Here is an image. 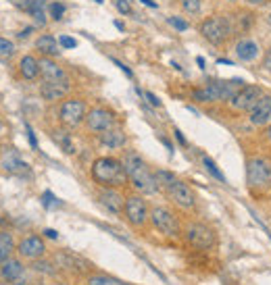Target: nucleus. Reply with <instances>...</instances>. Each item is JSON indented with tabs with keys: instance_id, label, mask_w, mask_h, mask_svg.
<instances>
[{
	"instance_id": "f257e3e1",
	"label": "nucleus",
	"mask_w": 271,
	"mask_h": 285,
	"mask_svg": "<svg viewBox=\"0 0 271 285\" xmlns=\"http://www.w3.org/2000/svg\"><path fill=\"white\" fill-rule=\"evenodd\" d=\"M123 167L128 173V179L132 181V185L142 194H157L159 192V183L155 179V173H150L144 158L136 152H128L123 156Z\"/></svg>"
},
{
	"instance_id": "f03ea898",
	"label": "nucleus",
	"mask_w": 271,
	"mask_h": 285,
	"mask_svg": "<svg viewBox=\"0 0 271 285\" xmlns=\"http://www.w3.org/2000/svg\"><path fill=\"white\" fill-rule=\"evenodd\" d=\"M92 179L100 187H121L128 183V173L121 161L113 156H100L92 163Z\"/></svg>"
},
{
	"instance_id": "7ed1b4c3",
	"label": "nucleus",
	"mask_w": 271,
	"mask_h": 285,
	"mask_svg": "<svg viewBox=\"0 0 271 285\" xmlns=\"http://www.w3.org/2000/svg\"><path fill=\"white\" fill-rule=\"evenodd\" d=\"M246 181L253 192H267L271 187V163L263 156H255L246 163Z\"/></svg>"
},
{
	"instance_id": "20e7f679",
	"label": "nucleus",
	"mask_w": 271,
	"mask_h": 285,
	"mask_svg": "<svg viewBox=\"0 0 271 285\" xmlns=\"http://www.w3.org/2000/svg\"><path fill=\"white\" fill-rule=\"evenodd\" d=\"M200 34H202V38L206 42H211L213 46H221V44H225L230 40L232 25H230V21L225 17L215 15V17H209V19L202 21Z\"/></svg>"
},
{
	"instance_id": "39448f33",
	"label": "nucleus",
	"mask_w": 271,
	"mask_h": 285,
	"mask_svg": "<svg viewBox=\"0 0 271 285\" xmlns=\"http://www.w3.org/2000/svg\"><path fill=\"white\" fill-rule=\"evenodd\" d=\"M123 214L128 218V223L132 227H144L150 218V210L148 204L142 196H130L126 198V206H123Z\"/></svg>"
},
{
	"instance_id": "423d86ee",
	"label": "nucleus",
	"mask_w": 271,
	"mask_h": 285,
	"mask_svg": "<svg viewBox=\"0 0 271 285\" xmlns=\"http://www.w3.org/2000/svg\"><path fill=\"white\" fill-rule=\"evenodd\" d=\"M86 127L92 134L100 136V134H105V131L115 127V115L109 108L96 106L92 111H88V115H86Z\"/></svg>"
},
{
	"instance_id": "0eeeda50",
	"label": "nucleus",
	"mask_w": 271,
	"mask_h": 285,
	"mask_svg": "<svg viewBox=\"0 0 271 285\" xmlns=\"http://www.w3.org/2000/svg\"><path fill=\"white\" fill-rule=\"evenodd\" d=\"M86 115H88V108H86V102L84 100H77V98H69L61 104V111H58V117H61V123L67 125V127H77L79 123L86 121Z\"/></svg>"
},
{
	"instance_id": "6e6552de",
	"label": "nucleus",
	"mask_w": 271,
	"mask_h": 285,
	"mask_svg": "<svg viewBox=\"0 0 271 285\" xmlns=\"http://www.w3.org/2000/svg\"><path fill=\"white\" fill-rule=\"evenodd\" d=\"M150 221H153V225L161 233H165L169 237H177L179 235V221H177V216L171 210H167V208H153V210H150Z\"/></svg>"
},
{
	"instance_id": "1a4fd4ad",
	"label": "nucleus",
	"mask_w": 271,
	"mask_h": 285,
	"mask_svg": "<svg viewBox=\"0 0 271 285\" xmlns=\"http://www.w3.org/2000/svg\"><path fill=\"white\" fill-rule=\"evenodd\" d=\"M261 98H263L261 87H257V85H244V87L240 90L236 96L230 100V104H232L234 111L244 113V111H253Z\"/></svg>"
},
{
	"instance_id": "9d476101",
	"label": "nucleus",
	"mask_w": 271,
	"mask_h": 285,
	"mask_svg": "<svg viewBox=\"0 0 271 285\" xmlns=\"http://www.w3.org/2000/svg\"><path fill=\"white\" fill-rule=\"evenodd\" d=\"M186 239L190 246H194L198 250H209L215 244V233H213V229L202 223H192L186 229Z\"/></svg>"
},
{
	"instance_id": "9b49d317",
	"label": "nucleus",
	"mask_w": 271,
	"mask_h": 285,
	"mask_svg": "<svg viewBox=\"0 0 271 285\" xmlns=\"http://www.w3.org/2000/svg\"><path fill=\"white\" fill-rule=\"evenodd\" d=\"M17 252H19V256L25 258V260H38V258L44 256L46 246H44L42 237L29 235V237H23V239L17 244Z\"/></svg>"
},
{
	"instance_id": "f8f14e48",
	"label": "nucleus",
	"mask_w": 271,
	"mask_h": 285,
	"mask_svg": "<svg viewBox=\"0 0 271 285\" xmlns=\"http://www.w3.org/2000/svg\"><path fill=\"white\" fill-rule=\"evenodd\" d=\"M167 194H169V198H171L177 206H182V208H192L194 202H196L194 192L190 189V185L184 183V181H179V179L167 189Z\"/></svg>"
},
{
	"instance_id": "ddd939ff",
	"label": "nucleus",
	"mask_w": 271,
	"mask_h": 285,
	"mask_svg": "<svg viewBox=\"0 0 271 285\" xmlns=\"http://www.w3.org/2000/svg\"><path fill=\"white\" fill-rule=\"evenodd\" d=\"M98 202L113 214H121L126 206V198L117 192L115 187H102L98 192Z\"/></svg>"
},
{
	"instance_id": "4468645a",
	"label": "nucleus",
	"mask_w": 271,
	"mask_h": 285,
	"mask_svg": "<svg viewBox=\"0 0 271 285\" xmlns=\"http://www.w3.org/2000/svg\"><path fill=\"white\" fill-rule=\"evenodd\" d=\"M67 92H69V79H65V81H44L42 87H40L42 98L48 100V102L65 98Z\"/></svg>"
},
{
	"instance_id": "2eb2a0df",
	"label": "nucleus",
	"mask_w": 271,
	"mask_h": 285,
	"mask_svg": "<svg viewBox=\"0 0 271 285\" xmlns=\"http://www.w3.org/2000/svg\"><path fill=\"white\" fill-rule=\"evenodd\" d=\"M192 100H194V102H200V104L221 102V98H219V90H217L215 81H209L206 85H200V87L192 90Z\"/></svg>"
},
{
	"instance_id": "dca6fc26",
	"label": "nucleus",
	"mask_w": 271,
	"mask_h": 285,
	"mask_svg": "<svg viewBox=\"0 0 271 285\" xmlns=\"http://www.w3.org/2000/svg\"><path fill=\"white\" fill-rule=\"evenodd\" d=\"M269 121H271V96H263L257 102V106L251 111V123L261 127V125H265Z\"/></svg>"
},
{
	"instance_id": "f3484780",
	"label": "nucleus",
	"mask_w": 271,
	"mask_h": 285,
	"mask_svg": "<svg viewBox=\"0 0 271 285\" xmlns=\"http://www.w3.org/2000/svg\"><path fill=\"white\" fill-rule=\"evenodd\" d=\"M40 75L44 77V81H65L67 79V73L50 58L40 60Z\"/></svg>"
},
{
	"instance_id": "a211bd4d",
	"label": "nucleus",
	"mask_w": 271,
	"mask_h": 285,
	"mask_svg": "<svg viewBox=\"0 0 271 285\" xmlns=\"http://www.w3.org/2000/svg\"><path fill=\"white\" fill-rule=\"evenodd\" d=\"M236 56H238V60H244V62L255 60L259 56V44L251 38H242L236 44Z\"/></svg>"
},
{
	"instance_id": "6ab92c4d",
	"label": "nucleus",
	"mask_w": 271,
	"mask_h": 285,
	"mask_svg": "<svg viewBox=\"0 0 271 285\" xmlns=\"http://www.w3.org/2000/svg\"><path fill=\"white\" fill-rule=\"evenodd\" d=\"M126 142H128L126 134H123L121 129H117V127H113V129L100 134V144H102L107 150H119V148L126 146Z\"/></svg>"
},
{
	"instance_id": "aec40b11",
	"label": "nucleus",
	"mask_w": 271,
	"mask_h": 285,
	"mask_svg": "<svg viewBox=\"0 0 271 285\" xmlns=\"http://www.w3.org/2000/svg\"><path fill=\"white\" fill-rule=\"evenodd\" d=\"M3 169H5L7 173H13V175H23V173L29 171L27 163L21 161V156H19L15 150H11V152L5 154V158H3Z\"/></svg>"
},
{
	"instance_id": "412c9836",
	"label": "nucleus",
	"mask_w": 271,
	"mask_h": 285,
	"mask_svg": "<svg viewBox=\"0 0 271 285\" xmlns=\"http://www.w3.org/2000/svg\"><path fill=\"white\" fill-rule=\"evenodd\" d=\"M21 275H23V265L17 258H9V260H5L3 265H0V279L7 281V283L17 281Z\"/></svg>"
},
{
	"instance_id": "4be33fe9",
	"label": "nucleus",
	"mask_w": 271,
	"mask_h": 285,
	"mask_svg": "<svg viewBox=\"0 0 271 285\" xmlns=\"http://www.w3.org/2000/svg\"><path fill=\"white\" fill-rule=\"evenodd\" d=\"M19 71L23 75V79H36L40 75V60H36L34 56H23L19 60Z\"/></svg>"
},
{
	"instance_id": "5701e85b",
	"label": "nucleus",
	"mask_w": 271,
	"mask_h": 285,
	"mask_svg": "<svg viewBox=\"0 0 271 285\" xmlns=\"http://www.w3.org/2000/svg\"><path fill=\"white\" fill-rule=\"evenodd\" d=\"M36 48L42 52V54H46V56H56L58 52V42H56V38H52V36H48V34H44V36H40L38 40H36Z\"/></svg>"
},
{
	"instance_id": "b1692460",
	"label": "nucleus",
	"mask_w": 271,
	"mask_h": 285,
	"mask_svg": "<svg viewBox=\"0 0 271 285\" xmlns=\"http://www.w3.org/2000/svg\"><path fill=\"white\" fill-rule=\"evenodd\" d=\"M15 250V242H13V235L7 233V231H0V265H3L5 260L11 258Z\"/></svg>"
},
{
	"instance_id": "393cba45",
	"label": "nucleus",
	"mask_w": 271,
	"mask_h": 285,
	"mask_svg": "<svg viewBox=\"0 0 271 285\" xmlns=\"http://www.w3.org/2000/svg\"><path fill=\"white\" fill-rule=\"evenodd\" d=\"M155 179H157V183H159V189H165V192H167V189L177 181V177L173 175V173H169V171H157L155 173Z\"/></svg>"
},
{
	"instance_id": "a878e982",
	"label": "nucleus",
	"mask_w": 271,
	"mask_h": 285,
	"mask_svg": "<svg viewBox=\"0 0 271 285\" xmlns=\"http://www.w3.org/2000/svg\"><path fill=\"white\" fill-rule=\"evenodd\" d=\"M54 142L61 146L67 154H73L75 152V146H73V140H71V136L67 134V131H56L54 134Z\"/></svg>"
},
{
	"instance_id": "bb28decb",
	"label": "nucleus",
	"mask_w": 271,
	"mask_h": 285,
	"mask_svg": "<svg viewBox=\"0 0 271 285\" xmlns=\"http://www.w3.org/2000/svg\"><path fill=\"white\" fill-rule=\"evenodd\" d=\"M88 285H128V283L119 281L115 277H109V275H92L88 279Z\"/></svg>"
},
{
	"instance_id": "cd10ccee",
	"label": "nucleus",
	"mask_w": 271,
	"mask_h": 285,
	"mask_svg": "<svg viewBox=\"0 0 271 285\" xmlns=\"http://www.w3.org/2000/svg\"><path fill=\"white\" fill-rule=\"evenodd\" d=\"M202 165L206 167V171H209L211 175H213V177H215L217 181H223V183H225V175H223V173H221V171L217 169V165H215L213 161H211L209 156H202Z\"/></svg>"
},
{
	"instance_id": "c85d7f7f",
	"label": "nucleus",
	"mask_w": 271,
	"mask_h": 285,
	"mask_svg": "<svg viewBox=\"0 0 271 285\" xmlns=\"http://www.w3.org/2000/svg\"><path fill=\"white\" fill-rule=\"evenodd\" d=\"M15 54V44L7 38H0V56L3 58H11Z\"/></svg>"
},
{
	"instance_id": "c756f323",
	"label": "nucleus",
	"mask_w": 271,
	"mask_h": 285,
	"mask_svg": "<svg viewBox=\"0 0 271 285\" xmlns=\"http://www.w3.org/2000/svg\"><path fill=\"white\" fill-rule=\"evenodd\" d=\"M200 0H182V9L186 11V13H190V15H196V13H200Z\"/></svg>"
},
{
	"instance_id": "7c9ffc66",
	"label": "nucleus",
	"mask_w": 271,
	"mask_h": 285,
	"mask_svg": "<svg viewBox=\"0 0 271 285\" xmlns=\"http://www.w3.org/2000/svg\"><path fill=\"white\" fill-rule=\"evenodd\" d=\"M63 15H65V5H61V3H52L50 5V17L54 21H61Z\"/></svg>"
},
{
	"instance_id": "2f4dec72",
	"label": "nucleus",
	"mask_w": 271,
	"mask_h": 285,
	"mask_svg": "<svg viewBox=\"0 0 271 285\" xmlns=\"http://www.w3.org/2000/svg\"><path fill=\"white\" fill-rule=\"evenodd\" d=\"M169 21V25H173L175 29H179V31H186L190 25H188V21H184V19H179V17H169L167 19Z\"/></svg>"
},
{
	"instance_id": "473e14b6",
	"label": "nucleus",
	"mask_w": 271,
	"mask_h": 285,
	"mask_svg": "<svg viewBox=\"0 0 271 285\" xmlns=\"http://www.w3.org/2000/svg\"><path fill=\"white\" fill-rule=\"evenodd\" d=\"M42 204H44L46 208H52V206H58L61 202H58V200L52 196V192H44V194H42Z\"/></svg>"
},
{
	"instance_id": "72a5a7b5",
	"label": "nucleus",
	"mask_w": 271,
	"mask_h": 285,
	"mask_svg": "<svg viewBox=\"0 0 271 285\" xmlns=\"http://www.w3.org/2000/svg\"><path fill=\"white\" fill-rule=\"evenodd\" d=\"M115 7L121 15H130L132 13V5L128 3V0H115Z\"/></svg>"
},
{
	"instance_id": "f704fd0d",
	"label": "nucleus",
	"mask_w": 271,
	"mask_h": 285,
	"mask_svg": "<svg viewBox=\"0 0 271 285\" xmlns=\"http://www.w3.org/2000/svg\"><path fill=\"white\" fill-rule=\"evenodd\" d=\"M9 3H11L13 7H17V9L29 13V9H32V5H34V0H9Z\"/></svg>"
},
{
	"instance_id": "c9c22d12",
	"label": "nucleus",
	"mask_w": 271,
	"mask_h": 285,
	"mask_svg": "<svg viewBox=\"0 0 271 285\" xmlns=\"http://www.w3.org/2000/svg\"><path fill=\"white\" fill-rule=\"evenodd\" d=\"M58 44H61L63 48H75L77 46V42L73 38H69V36H61V38H58Z\"/></svg>"
},
{
	"instance_id": "e433bc0d",
	"label": "nucleus",
	"mask_w": 271,
	"mask_h": 285,
	"mask_svg": "<svg viewBox=\"0 0 271 285\" xmlns=\"http://www.w3.org/2000/svg\"><path fill=\"white\" fill-rule=\"evenodd\" d=\"M144 96H146V100H148L150 104H153V106H161V100L155 96L153 92H144Z\"/></svg>"
},
{
	"instance_id": "4c0bfd02",
	"label": "nucleus",
	"mask_w": 271,
	"mask_h": 285,
	"mask_svg": "<svg viewBox=\"0 0 271 285\" xmlns=\"http://www.w3.org/2000/svg\"><path fill=\"white\" fill-rule=\"evenodd\" d=\"M27 138H29V144H32V148H38V142H36V136L32 131V127L27 125Z\"/></svg>"
},
{
	"instance_id": "58836bf2",
	"label": "nucleus",
	"mask_w": 271,
	"mask_h": 285,
	"mask_svg": "<svg viewBox=\"0 0 271 285\" xmlns=\"http://www.w3.org/2000/svg\"><path fill=\"white\" fill-rule=\"evenodd\" d=\"M113 62H115V65H117L119 69H121V71H123V73H126L128 77H132V71H130V67H126V65H123V62H119L117 58H113Z\"/></svg>"
},
{
	"instance_id": "ea45409f",
	"label": "nucleus",
	"mask_w": 271,
	"mask_h": 285,
	"mask_svg": "<svg viewBox=\"0 0 271 285\" xmlns=\"http://www.w3.org/2000/svg\"><path fill=\"white\" fill-rule=\"evenodd\" d=\"M246 3H248L251 7H263L265 3H269V0H246Z\"/></svg>"
},
{
	"instance_id": "a19ab883",
	"label": "nucleus",
	"mask_w": 271,
	"mask_h": 285,
	"mask_svg": "<svg viewBox=\"0 0 271 285\" xmlns=\"http://www.w3.org/2000/svg\"><path fill=\"white\" fill-rule=\"evenodd\" d=\"M173 134H175V140H177V142H179V144H184V146H186V138H184V136H182V131H179V129H175V131H173Z\"/></svg>"
},
{
	"instance_id": "79ce46f5",
	"label": "nucleus",
	"mask_w": 271,
	"mask_h": 285,
	"mask_svg": "<svg viewBox=\"0 0 271 285\" xmlns=\"http://www.w3.org/2000/svg\"><path fill=\"white\" fill-rule=\"evenodd\" d=\"M44 235L50 237V239H56V237H58V233H56L54 229H44Z\"/></svg>"
},
{
	"instance_id": "37998d69",
	"label": "nucleus",
	"mask_w": 271,
	"mask_h": 285,
	"mask_svg": "<svg viewBox=\"0 0 271 285\" xmlns=\"http://www.w3.org/2000/svg\"><path fill=\"white\" fill-rule=\"evenodd\" d=\"M29 34H32V27H25V29H23V31H21V34H19V38H21V40H23V38H27V36H29Z\"/></svg>"
},
{
	"instance_id": "c03bdc74",
	"label": "nucleus",
	"mask_w": 271,
	"mask_h": 285,
	"mask_svg": "<svg viewBox=\"0 0 271 285\" xmlns=\"http://www.w3.org/2000/svg\"><path fill=\"white\" fill-rule=\"evenodd\" d=\"M142 5H146V7H150V9H157V3H153V0H140Z\"/></svg>"
},
{
	"instance_id": "a18cd8bd",
	"label": "nucleus",
	"mask_w": 271,
	"mask_h": 285,
	"mask_svg": "<svg viewBox=\"0 0 271 285\" xmlns=\"http://www.w3.org/2000/svg\"><path fill=\"white\" fill-rule=\"evenodd\" d=\"M196 62H198V67H200V69H204V58H202V56H198Z\"/></svg>"
},
{
	"instance_id": "49530a36",
	"label": "nucleus",
	"mask_w": 271,
	"mask_h": 285,
	"mask_svg": "<svg viewBox=\"0 0 271 285\" xmlns=\"http://www.w3.org/2000/svg\"><path fill=\"white\" fill-rule=\"evenodd\" d=\"M115 27H117V29H121V31H123V29H126V25H123V23H121V21H115Z\"/></svg>"
},
{
	"instance_id": "de8ad7c7",
	"label": "nucleus",
	"mask_w": 271,
	"mask_h": 285,
	"mask_svg": "<svg viewBox=\"0 0 271 285\" xmlns=\"http://www.w3.org/2000/svg\"><path fill=\"white\" fill-rule=\"evenodd\" d=\"M265 136H267V140L271 142V125H269V127H267V131H265Z\"/></svg>"
},
{
	"instance_id": "09e8293b",
	"label": "nucleus",
	"mask_w": 271,
	"mask_h": 285,
	"mask_svg": "<svg viewBox=\"0 0 271 285\" xmlns=\"http://www.w3.org/2000/svg\"><path fill=\"white\" fill-rule=\"evenodd\" d=\"M267 67H269V71H271V52L267 54Z\"/></svg>"
},
{
	"instance_id": "8fccbe9b",
	"label": "nucleus",
	"mask_w": 271,
	"mask_h": 285,
	"mask_svg": "<svg viewBox=\"0 0 271 285\" xmlns=\"http://www.w3.org/2000/svg\"><path fill=\"white\" fill-rule=\"evenodd\" d=\"M3 129H5V125H3V121H0V134H3Z\"/></svg>"
},
{
	"instance_id": "3c124183",
	"label": "nucleus",
	"mask_w": 271,
	"mask_h": 285,
	"mask_svg": "<svg viewBox=\"0 0 271 285\" xmlns=\"http://www.w3.org/2000/svg\"><path fill=\"white\" fill-rule=\"evenodd\" d=\"M94 3H98V5H102V3H105V0H94Z\"/></svg>"
},
{
	"instance_id": "603ef678",
	"label": "nucleus",
	"mask_w": 271,
	"mask_h": 285,
	"mask_svg": "<svg viewBox=\"0 0 271 285\" xmlns=\"http://www.w3.org/2000/svg\"><path fill=\"white\" fill-rule=\"evenodd\" d=\"M269 23H271V15H269Z\"/></svg>"
},
{
	"instance_id": "864d4df0",
	"label": "nucleus",
	"mask_w": 271,
	"mask_h": 285,
	"mask_svg": "<svg viewBox=\"0 0 271 285\" xmlns=\"http://www.w3.org/2000/svg\"><path fill=\"white\" fill-rule=\"evenodd\" d=\"M230 3H234V0H230Z\"/></svg>"
}]
</instances>
